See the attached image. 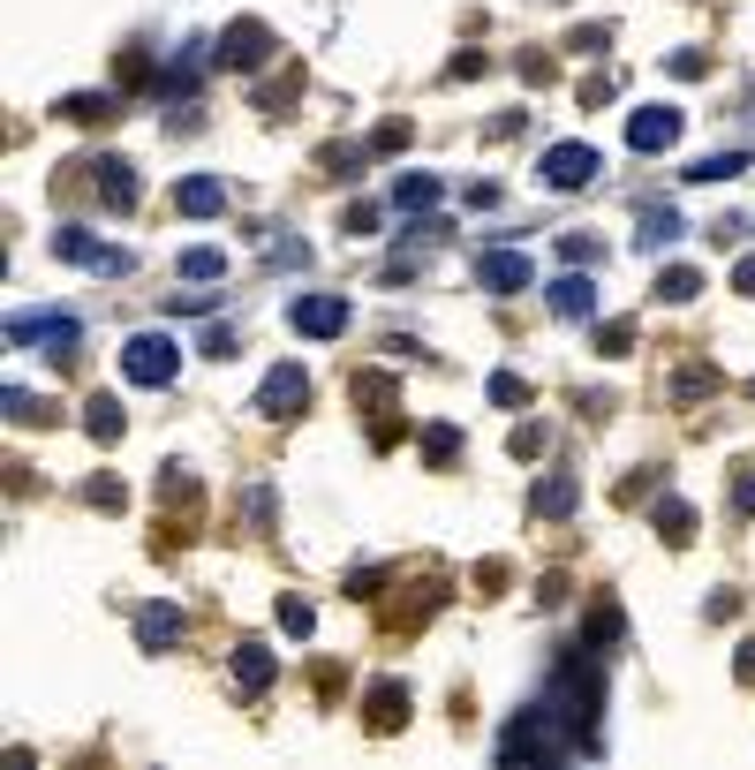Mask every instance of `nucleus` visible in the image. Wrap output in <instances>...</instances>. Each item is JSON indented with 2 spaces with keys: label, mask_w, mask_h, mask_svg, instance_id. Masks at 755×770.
Segmentation results:
<instances>
[{
  "label": "nucleus",
  "mask_w": 755,
  "mask_h": 770,
  "mask_svg": "<svg viewBox=\"0 0 755 770\" xmlns=\"http://www.w3.org/2000/svg\"><path fill=\"white\" fill-rule=\"evenodd\" d=\"M8 340H15V348H38V355H53V363H76L84 325L61 317V310H15V317H8Z\"/></svg>",
  "instance_id": "f257e3e1"
},
{
  "label": "nucleus",
  "mask_w": 755,
  "mask_h": 770,
  "mask_svg": "<svg viewBox=\"0 0 755 770\" xmlns=\"http://www.w3.org/2000/svg\"><path fill=\"white\" fill-rule=\"evenodd\" d=\"M174 370H181V348H174L166 332H129V340H122V378H129V386H166Z\"/></svg>",
  "instance_id": "f03ea898"
},
{
  "label": "nucleus",
  "mask_w": 755,
  "mask_h": 770,
  "mask_svg": "<svg viewBox=\"0 0 755 770\" xmlns=\"http://www.w3.org/2000/svg\"><path fill=\"white\" fill-rule=\"evenodd\" d=\"M302 408H310V370H302V363L265 370V386H257V416H265V424H295Z\"/></svg>",
  "instance_id": "7ed1b4c3"
},
{
  "label": "nucleus",
  "mask_w": 755,
  "mask_h": 770,
  "mask_svg": "<svg viewBox=\"0 0 755 770\" xmlns=\"http://www.w3.org/2000/svg\"><path fill=\"white\" fill-rule=\"evenodd\" d=\"M273 53H280V46H273V30L250 15V23H227V38H219V53H212V61H219V68H242V76H257Z\"/></svg>",
  "instance_id": "20e7f679"
},
{
  "label": "nucleus",
  "mask_w": 755,
  "mask_h": 770,
  "mask_svg": "<svg viewBox=\"0 0 755 770\" xmlns=\"http://www.w3.org/2000/svg\"><path fill=\"white\" fill-rule=\"evenodd\" d=\"M597 166H604V159L590 152V144H552V152L537 159V181H544V189H590Z\"/></svg>",
  "instance_id": "39448f33"
},
{
  "label": "nucleus",
  "mask_w": 755,
  "mask_h": 770,
  "mask_svg": "<svg viewBox=\"0 0 755 770\" xmlns=\"http://www.w3.org/2000/svg\"><path fill=\"white\" fill-rule=\"evenodd\" d=\"M288 325H295L302 340H340L348 332V295H295Z\"/></svg>",
  "instance_id": "423d86ee"
},
{
  "label": "nucleus",
  "mask_w": 755,
  "mask_h": 770,
  "mask_svg": "<svg viewBox=\"0 0 755 770\" xmlns=\"http://www.w3.org/2000/svg\"><path fill=\"white\" fill-rule=\"evenodd\" d=\"M680 144V106H634L627 114V152H672Z\"/></svg>",
  "instance_id": "0eeeda50"
},
{
  "label": "nucleus",
  "mask_w": 755,
  "mask_h": 770,
  "mask_svg": "<svg viewBox=\"0 0 755 770\" xmlns=\"http://www.w3.org/2000/svg\"><path fill=\"white\" fill-rule=\"evenodd\" d=\"M476 280H483L491 295H521V288H537V265H529L521 250H483V257H476Z\"/></svg>",
  "instance_id": "6e6552de"
},
{
  "label": "nucleus",
  "mask_w": 755,
  "mask_h": 770,
  "mask_svg": "<svg viewBox=\"0 0 755 770\" xmlns=\"http://www.w3.org/2000/svg\"><path fill=\"white\" fill-rule=\"evenodd\" d=\"M227 672H235V687H242V695H265V687H273V649H265L257 634H242V642H235V657H227Z\"/></svg>",
  "instance_id": "1a4fd4ad"
},
{
  "label": "nucleus",
  "mask_w": 755,
  "mask_h": 770,
  "mask_svg": "<svg viewBox=\"0 0 755 770\" xmlns=\"http://www.w3.org/2000/svg\"><path fill=\"white\" fill-rule=\"evenodd\" d=\"M174 212H189V219H219V212H227V189H219L212 174H189V181H174Z\"/></svg>",
  "instance_id": "9d476101"
},
{
  "label": "nucleus",
  "mask_w": 755,
  "mask_h": 770,
  "mask_svg": "<svg viewBox=\"0 0 755 770\" xmlns=\"http://www.w3.org/2000/svg\"><path fill=\"white\" fill-rule=\"evenodd\" d=\"M181 627H189L181 605H144V613H137V642L159 657V649H174V642H181Z\"/></svg>",
  "instance_id": "9b49d317"
},
{
  "label": "nucleus",
  "mask_w": 755,
  "mask_h": 770,
  "mask_svg": "<svg viewBox=\"0 0 755 770\" xmlns=\"http://www.w3.org/2000/svg\"><path fill=\"white\" fill-rule=\"evenodd\" d=\"M91 181H99L106 204H122V212L137 204V166H129V159H91Z\"/></svg>",
  "instance_id": "f8f14e48"
},
{
  "label": "nucleus",
  "mask_w": 755,
  "mask_h": 770,
  "mask_svg": "<svg viewBox=\"0 0 755 770\" xmlns=\"http://www.w3.org/2000/svg\"><path fill=\"white\" fill-rule=\"evenodd\" d=\"M650 529L680 552V544H695V506H688V498H657V506H650Z\"/></svg>",
  "instance_id": "ddd939ff"
},
{
  "label": "nucleus",
  "mask_w": 755,
  "mask_h": 770,
  "mask_svg": "<svg viewBox=\"0 0 755 770\" xmlns=\"http://www.w3.org/2000/svg\"><path fill=\"white\" fill-rule=\"evenodd\" d=\"M363 710H370V733H401V725H408V687H401V680H386V687H370V703H363Z\"/></svg>",
  "instance_id": "4468645a"
},
{
  "label": "nucleus",
  "mask_w": 755,
  "mask_h": 770,
  "mask_svg": "<svg viewBox=\"0 0 755 770\" xmlns=\"http://www.w3.org/2000/svg\"><path fill=\"white\" fill-rule=\"evenodd\" d=\"M552 310H559V317H590V310H597V280H590V273H559V280H552Z\"/></svg>",
  "instance_id": "2eb2a0df"
},
{
  "label": "nucleus",
  "mask_w": 755,
  "mask_h": 770,
  "mask_svg": "<svg viewBox=\"0 0 755 770\" xmlns=\"http://www.w3.org/2000/svg\"><path fill=\"white\" fill-rule=\"evenodd\" d=\"M529 514H537V521H567V514H575V476H544V483L529 491Z\"/></svg>",
  "instance_id": "dca6fc26"
},
{
  "label": "nucleus",
  "mask_w": 755,
  "mask_h": 770,
  "mask_svg": "<svg viewBox=\"0 0 755 770\" xmlns=\"http://www.w3.org/2000/svg\"><path fill=\"white\" fill-rule=\"evenodd\" d=\"M680 235H688V219H680L672 204H665V212L650 204V212H642V235H634V242H642V250H672Z\"/></svg>",
  "instance_id": "f3484780"
},
{
  "label": "nucleus",
  "mask_w": 755,
  "mask_h": 770,
  "mask_svg": "<svg viewBox=\"0 0 755 770\" xmlns=\"http://www.w3.org/2000/svg\"><path fill=\"white\" fill-rule=\"evenodd\" d=\"M84 431H91V446H114V439H122V401H114V393L84 401Z\"/></svg>",
  "instance_id": "a211bd4d"
},
{
  "label": "nucleus",
  "mask_w": 755,
  "mask_h": 770,
  "mask_svg": "<svg viewBox=\"0 0 755 770\" xmlns=\"http://www.w3.org/2000/svg\"><path fill=\"white\" fill-rule=\"evenodd\" d=\"M439 197H446L439 174H401V181H393V204H401V212H431Z\"/></svg>",
  "instance_id": "6ab92c4d"
},
{
  "label": "nucleus",
  "mask_w": 755,
  "mask_h": 770,
  "mask_svg": "<svg viewBox=\"0 0 755 770\" xmlns=\"http://www.w3.org/2000/svg\"><path fill=\"white\" fill-rule=\"evenodd\" d=\"M53 257H61V265H99V242H91L84 227H53Z\"/></svg>",
  "instance_id": "aec40b11"
},
{
  "label": "nucleus",
  "mask_w": 755,
  "mask_h": 770,
  "mask_svg": "<svg viewBox=\"0 0 755 770\" xmlns=\"http://www.w3.org/2000/svg\"><path fill=\"white\" fill-rule=\"evenodd\" d=\"M695 295H703V273H695V265L657 273V303H695Z\"/></svg>",
  "instance_id": "412c9836"
},
{
  "label": "nucleus",
  "mask_w": 755,
  "mask_h": 770,
  "mask_svg": "<svg viewBox=\"0 0 755 770\" xmlns=\"http://www.w3.org/2000/svg\"><path fill=\"white\" fill-rule=\"evenodd\" d=\"M181 280L212 288V280H227V257H219V250H181Z\"/></svg>",
  "instance_id": "4be33fe9"
},
{
  "label": "nucleus",
  "mask_w": 755,
  "mask_h": 770,
  "mask_svg": "<svg viewBox=\"0 0 755 770\" xmlns=\"http://www.w3.org/2000/svg\"><path fill=\"white\" fill-rule=\"evenodd\" d=\"M726 174H748V152H710L688 166V181H726Z\"/></svg>",
  "instance_id": "5701e85b"
},
{
  "label": "nucleus",
  "mask_w": 755,
  "mask_h": 770,
  "mask_svg": "<svg viewBox=\"0 0 755 770\" xmlns=\"http://www.w3.org/2000/svg\"><path fill=\"white\" fill-rule=\"evenodd\" d=\"M235 506H242V521H250V529H257V537H265V529H273V483H250V491H242V498H235Z\"/></svg>",
  "instance_id": "b1692460"
},
{
  "label": "nucleus",
  "mask_w": 755,
  "mask_h": 770,
  "mask_svg": "<svg viewBox=\"0 0 755 770\" xmlns=\"http://www.w3.org/2000/svg\"><path fill=\"white\" fill-rule=\"evenodd\" d=\"M597 355H634V317H612V325H597Z\"/></svg>",
  "instance_id": "393cba45"
},
{
  "label": "nucleus",
  "mask_w": 755,
  "mask_h": 770,
  "mask_svg": "<svg viewBox=\"0 0 755 770\" xmlns=\"http://www.w3.org/2000/svg\"><path fill=\"white\" fill-rule=\"evenodd\" d=\"M61 114H68V122H106V114H114V99H99V91H76V99H61Z\"/></svg>",
  "instance_id": "a878e982"
},
{
  "label": "nucleus",
  "mask_w": 755,
  "mask_h": 770,
  "mask_svg": "<svg viewBox=\"0 0 755 770\" xmlns=\"http://www.w3.org/2000/svg\"><path fill=\"white\" fill-rule=\"evenodd\" d=\"M453 454H461V431H453V424H431V431H424V462H453Z\"/></svg>",
  "instance_id": "bb28decb"
},
{
  "label": "nucleus",
  "mask_w": 755,
  "mask_h": 770,
  "mask_svg": "<svg viewBox=\"0 0 755 770\" xmlns=\"http://www.w3.org/2000/svg\"><path fill=\"white\" fill-rule=\"evenodd\" d=\"M665 76L695 84V76H710V53H703V46H688V53H672V61H665Z\"/></svg>",
  "instance_id": "cd10ccee"
},
{
  "label": "nucleus",
  "mask_w": 755,
  "mask_h": 770,
  "mask_svg": "<svg viewBox=\"0 0 755 770\" xmlns=\"http://www.w3.org/2000/svg\"><path fill=\"white\" fill-rule=\"evenodd\" d=\"M703 393H718V370H680L672 378V401H703Z\"/></svg>",
  "instance_id": "c85d7f7f"
},
{
  "label": "nucleus",
  "mask_w": 755,
  "mask_h": 770,
  "mask_svg": "<svg viewBox=\"0 0 755 770\" xmlns=\"http://www.w3.org/2000/svg\"><path fill=\"white\" fill-rule=\"evenodd\" d=\"M491 401H499V408H529V386H521L514 370H499V378H491Z\"/></svg>",
  "instance_id": "c756f323"
},
{
  "label": "nucleus",
  "mask_w": 755,
  "mask_h": 770,
  "mask_svg": "<svg viewBox=\"0 0 755 770\" xmlns=\"http://www.w3.org/2000/svg\"><path fill=\"white\" fill-rule=\"evenodd\" d=\"M544 446H552V431H544V424H521V431H514V462H537Z\"/></svg>",
  "instance_id": "7c9ffc66"
},
{
  "label": "nucleus",
  "mask_w": 755,
  "mask_h": 770,
  "mask_svg": "<svg viewBox=\"0 0 755 770\" xmlns=\"http://www.w3.org/2000/svg\"><path fill=\"white\" fill-rule=\"evenodd\" d=\"M559 257H567V265H597L604 242H597V235H567V242H559Z\"/></svg>",
  "instance_id": "2f4dec72"
},
{
  "label": "nucleus",
  "mask_w": 755,
  "mask_h": 770,
  "mask_svg": "<svg viewBox=\"0 0 755 770\" xmlns=\"http://www.w3.org/2000/svg\"><path fill=\"white\" fill-rule=\"evenodd\" d=\"M84 498H91V506H106V514H114V506H122V498H129V491H122V483H114V476H91V483H84Z\"/></svg>",
  "instance_id": "473e14b6"
},
{
  "label": "nucleus",
  "mask_w": 755,
  "mask_h": 770,
  "mask_svg": "<svg viewBox=\"0 0 755 770\" xmlns=\"http://www.w3.org/2000/svg\"><path fill=\"white\" fill-rule=\"evenodd\" d=\"M280 627H288V634H310V627H317V613H310L302 597H280Z\"/></svg>",
  "instance_id": "72a5a7b5"
},
{
  "label": "nucleus",
  "mask_w": 755,
  "mask_h": 770,
  "mask_svg": "<svg viewBox=\"0 0 755 770\" xmlns=\"http://www.w3.org/2000/svg\"><path fill=\"white\" fill-rule=\"evenodd\" d=\"M340 227H348V235H378V204H348Z\"/></svg>",
  "instance_id": "f704fd0d"
},
{
  "label": "nucleus",
  "mask_w": 755,
  "mask_h": 770,
  "mask_svg": "<svg viewBox=\"0 0 755 770\" xmlns=\"http://www.w3.org/2000/svg\"><path fill=\"white\" fill-rule=\"evenodd\" d=\"M378 590H386V575H378V567H355V575H348V597H355V605H363V597H378Z\"/></svg>",
  "instance_id": "c9c22d12"
},
{
  "label": "nucleus",
  "mask_w": 755,
  "mask_h": 770,
  "mask_svg": "<svg viewBox=\"0 0 755 770\" xmlns=\"http://www.w3.org/2000/svg\"><path fill=\"white\" fill-rule=\"evenodd\" d=\"M567 46H575V53H604V46H612V30H604V23H582Z\"/></svg>",
  "instance_id": "e433bc0d"
},
{
  "label": "nucleus",
  "mask_w": 755,
  "mask_h": 770,
  "mask_svg": "<svg viewBox=\"0 0 755 770\" xmlns=\"http://www.w3.org/2000/svg\"><path fill=\"white\" fill-rule=\"evenodd\" d=\"M401 144H408V122H386V129L370 137V152H401Z\"/></svg>",
  "instance_id": "4c0bfd02"
},
{
  "label": "nucleus",
  "mask_w": 755,
  "mask_h": 770,
  "mask_svg": "<svg viewBox=\"0 0 755 770\" xmlns=\"http://www.w3.org/2000/svg\"><path fill=\"white\" fill-rule=\"evenodd\" d=\"M129 265H137V257H129V250H99V265H91V273H106V280H122V273H129Z\"/></svg>",
  "instance_id": "58836bf2"
},
{
  "label": "nucleus",
  "mask_w": 755,
  "mask_h": 770,
  "mask_svg": "<svg viewBox=\"0 0 755 770\" xmlns=\"http://www.w3.org/2000/svg\"><path fill=\"white\" fill-rule=\"evenodd\" d=\"M204 355H212V363H227V355H235V332H227V325H212V332H204Z\"/></svg>",
  "instance_id": "ea45409f"
},
{
  "label": "nucleus",
  "mask_w": 755,
  "mask_h": 770,
  "mask_svg": "<svg viewBox=\"0 0 755 770\" xmlns=\"http://www.w3.org/2000/svg\"><path fill=\"white\" fill-rule=\"evenodd\" d=\"M483 68H491L483 53H453V68H446V76H453V84H468V76H483Z\"/></svg>",
  "instance_id": "a19ab883"
},
{
  "label": "nucleus",
  "mask_w": 755,
  "mask_h": 770,
  "mask_svg": "<svg viewBox=\"0 0 755 770\" xmlns=\"http://www.w3.org/2000/svg\"><path fill=\"white\" fill-rule=\"evenodd\" d=\"M521 122H529V114H499V122H491L483 137H491V144H506V137H521Z\"/></svg>",
  "instance_id": "79ce46f5"
},
{
  "label": "nucleus",
  "mask_w": 755,
  "mask_h": 770,
  "mask_svg": "<svg viewBox=\"0 0 755 770\" xmlns=\"http://www.w3.org/2000/svg\"><path fill=\"white\" fill-rule=\"evenodd\" d=\"M733 514H755V468L741 476V483H733Z\"/></svg>",
  "instance_id": "37998d69"
},
{
  "label": "nucleus",
  "mask_w": 755,
  "mask_h": 770,
  "mask_svg": "<svg viewBox=\"0 0 755 770\" xmlns=\"http://www.w3.org/2000/svg\"><path fill=\"white\" fill-rule=\"evenodd\" d=\"M733 672H741V687H755V634L741 642V665H733Z\"/></svg>",
  "instance_id": "c03bdc74"
},
{
  "label": "nucleus",
  "mask_w": 755,
  "mask_h": 770,
  "mask_svg": "<svg viewBox=\"0 0 755 770\" xmlns=\"http://www.w3.org/2000/svg\"><path fill=\"white\" fill-rule=\"evenodd\" d=\"M733 288H741V295H755V257L741 265V273H733Z\"/></svg>",
  "instance_id": "a18cd8bd"
},
{
  "label": "nucleus",
  "mask_w": 755,
  "mask_h": 770,
  "mask_svg": "<svg viewBox=\"0 0 755 770\" xmlns=\"http://www.w3.org/2000/svg\"><path fill=\"white\" fill-rule=\"evenodd\" d=\"M748 393H755V378H748Z\"/></svg>",
  "instance_id": "49530a36"
}]
</instances>
